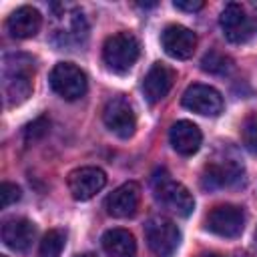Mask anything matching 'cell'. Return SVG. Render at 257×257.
Here are the masks:
<instances>
[{
    "label": "cell",
    "instance_id": "6da1fadb",
    "mask_svg": "<svg viewBox=\"0 0 257 257\" xmlns=\"http://www.w3.org/2000/svg\"><path fill=\"white\" fill-rule=\"evenodd\" d=\"M34 64L26 54H6L2 58V92L8 106L24 102L32 92Z\"/></svg>",
    "mask_w": 257,
    "mask_h": 257
},
{
    "label": "cell",
    "instance_id": "d4e9b609",
    "mask_svg": "<svg viewBox=\"0 0 257 257\" xmlns=\"http://www.w3.org/2000/svg\"><path fill=\"white\" fill-rule=\"evenodd\" d=\"M175 8L185 10V12H195L203 8V2L201 0H175Z\"/></svg>",
    "mask_w": 257,
    "mask_h": 257
},
{
    "label": "cell",
    "instance_id": "4fadbf2b",
    "mask_svg": "<svg viewBox=\"0 0 257 257\" xmlns=\"http://www.w3.org/2000/svg\"><path fill=\"white\" fill-rule=\"evenodd\" d=\"M161 44L169 56L177 60H185V58H191L197 48V34L187 26L171 24L163 30Z\"/></svg>",
    "mask_w": 257,
    "mask_h": 257
},
{
    "label": "cell",
    "instance_id": "d6986e66",
    "mask_svg": "<svg viewBox=\"0 0 257 257\" xmlns=\"http://www.w3.org/2000/svg\"><path fill=\"white\" fill-rule=\"evenodd\" d=\"M100 243L108 257H137V241L126 229H108Z\"/></svg>",
    "mask_w": 257,
    "mask_h": 257
},
{
    "label": "cell",
    "instance_id": "9c48e42d",
    "mask_svg": "<svg viewBox=\"0 0 257 257\" xmlns=\"http://www.w3.org/2000/svg\"><path fill=\"white\" fill-rule=\"evenodd\" d=\"M183 106L203 114V116H217L223 112V96L217 88L209 84H191L183 92Z\"/></svg>",
    "mask_w": 257,
    "mask_h": 257
},
{
    "label": "cell",
    "instance_id": "f1b7e54d",
    "mask_svg": "<svg viewBox=\"0 0 257 257\" xmlns=\"http://www.w3.org/2000/svg\"><path fill=\"white\" fill-rule=\"evenodd\" d=\"M255 243H257V229H255Z\"/></svg>",
    "mask_w": 257,
    "mask_h": 257
},
{
    "label": "cell",
    "instance_id": "603a6c76",
    "mask_svg": "<svg viewBox=\"0 0 257 257\" xmlns=\"http://www.w3.org/2000/svg\"><path fill=\"white\" fill-rule=\"evenodd\" d=\"M20 187L18 185H14V183H2V187H0V203H2V207L6 209V207H10L12 203H16L18 199H20Z\"/></svg>",
    "mask_w": 257,
    "mask_h": 257
},
{
    "label": "cell",
    "instance_id": "8fae6325",
    "mask_svg": "<svg viewBox=\"0 0 257 257\" xmlns=\"http://www.w3.org/2000/svg\"><path fill=\"white\" fill-rule=\"evenodd\" d=\"M66 183H68V191L72 199L88 201L106 185V175L98 167H80L68 175Z\"/></svg>",
    "mask_w": 257,
    "mask_h": 257
},
{
    "label": "cell",
    "instance_id": "7c38bea8",
    "mask_svg": "<svg viewBox=\"0 0 257 257\" xmlns=\"http://www.w3.org/2000/svg\"><path fill=\"white\" fill-rule=\"evenodd\" d=\"M141 203V187L135 181L122 183L120 187H116L104 201V209L110 217L116 219H128L137 213Z\"/></svg>",
    "mask_w": 257,
    "mask_h": 257
},
{
    "label": "cell",
    "instance_id": "f546056e",
    "mask_svg": "<svg viewBox=\"0 0 257 257\" xmlns=\"http://www.w3.org/2000/svg\"><path fill=\"white\" fill-rule=\"evenodd\" d=\"M2 257H6V255H2Z\"/></svg>",
    "mask_w": 257,
    "mask_h": 257
},
{
    "label": "cell",
    "instance_id": "83f0119b",
    "mask_svg": "<svg viewBox=\"0 0 257 257\" xmlns=\"http://www.w3.org/2000/svg\"><path fill=\"white\" fill-rule=\"evenodd\" d=\"M76 257H96L94 253H80V255H76Z\"/></svg>",
    "mask_w": 257,
    "mask_h": 257
},
{
    "label": "cell",
    "instance_id": "7402d4cb",
    "mask_svg": "<svg viewBox=\"0 0 257 257\" xmlns=\"http://www.w3.org/2000/svg\"><path fill=\"white\" fill-rule=\"evenodd\" d=\"M243 141L251 153H257V116H249L243 126Z\"/></svg>",
    "mask_w": 257,
    "mask_h": 257
},
{
    "label": "cell",
    "instance_id": "5bb4252c",
    "mask_svg": "<svg viewBox=\"0 0 257 257\" xmlns=\"http://www.w3.org/2000/svg\"><path fill=\"white\" fill-rule=\"evenodd\" d=\"M175 82V70L165 62H155L143 78V92L149 102L163 100Z\"/></svg>",
    "mask_w": 257,
    "mask_h": 257
},
{
    "label": "cell",
    "instance_id": "cb8c5ba5",
    "mask_svg": "<svg viewBox=\"0 0 257 257\" xmlns=\"http://www.w3.org/2000/svg\"><path fill=\"white\" fill-rule=\"evenodd\" d=\"M46 128H48V120L44 118V116H40V118H36L32 124H28L26 126V143H34L36 139H40L42 135H46Z\"/></svg>",
    "mask_w": 257,
    "mask_h": 257
},
{
    "label": "cell",
    "instance_id": "3957f363",
    "mask_svg": "<svg viewBox=\"0 0 257 257\" xmlns=\"http://www.w3.org/2000/svg\"><path fill=\"white\" fill-rule=\"evenodd\" d=\"M139 54H141L139 40L131 32H116L108 36L102 46V60L116 74L128 72L137 62Z\"/></svg>",
    "mask_w": 257,
    "mask_h": 257
},
{
    "label": "cell",
    "instance_id": "ba28073f",
    "mask_svg": "<svg viewBox=\"0 0 257 257\" xmlns=\"http://www.w3.org/2000/svg\"><path fill=\"white\" fill-rule=\"evenodd\" d=\"M207 229L219 237L235 239L245 229V213L237 205H217L207 215Z\"/></svg>",
    "mask_w": 257,
    "mask_h": 257
},
{
    "label": "cell",
    "instance_id": "52a82bcc",
    "mask_svg": "<svg viewBox=\"0 0 257 257\" xmlns=\"http://www.w3.org/2000/svg\"><path fill=\"white\" fill-rule=\"evenodd\" d=\"M102 120H104V126L116 135L118 139H128L135 135V128H137V114H135V108L133 104L122 96H112L104 108H102Z\"/></svg>",
    "mask_w": 257,
    "mask_h": 257
},
{
    "label": "cell",
    "instance_id": "5b68a950",
    "mask_svg": "<svg viewBox=\"0 0 257 257\" xmlns=\"http://www.w3.org/2000/svg\"><path fill=\"white\" fill-rule=\"evenodd\" d=\"M88 34V24L80 10L62 8V14H56L52 22V40L58 46H78Z\"/></svg>",
    "mask_w": 257,
    "mask_h": 257
},
{
    "label": "cell",
    "instance_id": "e0dca14e",
    "mask_svg": "<svg viewBox=\"0 0 257 257\" xmlns=\"http://www.w3.org/2000/svg\"><path fill=\"white\" fill-rule=\"evenodd\" d=\"M169 141L173 145V149L179 153V155H195L201 147V141H203V135H201V128L191 122V120H177L173 126H171V133H169Z\"/></svg>",
    "mask_w": 257,
    "mask_h": 257
},
{
    "label": "cell",
    "instance_id": "30bf717a",
    "mask_svg": "<svg viewBox=\"0 0 257 257\" xmlns=\"http://www.w3.org/2000/svg\"><path fill=\"white\" fill-rule=\"evenodd\" d=\"M219 24H221V30H223L225 38L229 42H233V44L247 42L251 38V34H253V22L247 16L245 8L241 4H237V2H229L223 8Z\"/></svg>",
    "mask_w": 257,
    "mask_h": 257
},
{
    "label": "cell",
    "instance_id": "9a60e30c",
    "mask_svg": "<svg viewBox=\"0 0 257 257\" xmlns=\"http://www.w3.org/2000/svg\"><path fill=\"white\" fill-rule=\"evenodd\" d=\"M34 235H36L34 223L24 217H10L2 223V241L12 251L24 253L32 245Z\"/></svg>",
    "mask_w": 257,
    "mask_h": 257
},
{
    "label": "cell",
    "instance_id": "4316f807",
    "mask_svg": "<svg viewBox=\"0 0 257 257\" xmlns=\"http://www.w3.org/2000/svg\"><path fill=\"white\" fill-rule=\"evenodd\" d=\"M253 24L257 26V4H255V8H253Z\"/></svg>",
    "mask_w": 257,
    "mask_h": 257
},
{
    "label": "cell",
    "instance_id": "8992f818",
    "mask_svg": "<svg viewBox=\"0 0 257 257\" xmlns=\"http://www.w3.org/2000/svg\"><path fill=\"white\" fill-rule=\"evenodd\" d=\"M50 86L52 90L62 96L64 100H76L80 96H84L88 80L86 74L72 62H58L52 70H50Z\"/></svg>",
    "mask_w": 257,
    "mask_h": 257
},
{
    "label": "cell",
    "instance_id": "2e32d148",
    "mask_svg": "<svg viewBox=\"0 0 257 257\" xmlns=\"http://www.w3.org/2000/svg\"><path fill=\"white\" fill-rule=\"evenodd\" d=\"M40 26H42V16L32 6L16 8L6 20V30L10 32L12 38H32L36 36Z\"/></svg>",
    "mask_w": 257,
    "mask_h": 257
},
{
    "label": "cell",
    "instance_id": "44dd1931",
    "mask_svg": "<svg viewBox=\"0 0 257 257\" xmlns=\"http://www.w3.org/2000/svg\"><path fill=\"white\" fill-rule=\"evenodd\" d=\"M201 68L211 74H227L233 68V60L219 50H209L201 60Z\"/></svg>",
    "mask_w": 257,
    "mask_h": 257
},
{
    "label": "cell",
    "instance_id": "ffe728a7",
    "mask_svg": "<svg viewBox=\"0 0 257 257\" xmlns=\"http://www.w3.org/2000/svg\"><path fill=\"white\" fill-rule=\"evenodd\" d=\"M64 243H66V235L64 231L60 229H50L42 241H40V247H38V257H60L62 249H64Z\"/></svg>",
    "mask_w": 257,
    "mask_h": 257
},
{
    "label": "cell",
    "instance_id": "7a4b0ae2",
    "mask_svg": "<svg viewBox=\"0 0 257 257\" xmlns=\"http://www.w3.org/2000/svg\"><path fill=\"white\" fill-rule=\"evenodd\" d=\"M153 191H155L157 201L179 217H189L195 209V199L189 193V189L173 181L163 169L157 171L153 177Z\"/></svg>",
    "mask_w": 257,
    "mask_h": 257
},
{
    "label": "cell",
    "instance_id": "ac0fdd59",
    "mask_svg": "<svg viewBox=\"0 0 257 257\" xmlns=\"http://www.w3.org/2000/svg\"><path fill=\"white\" fill-rule=\"evenodd\" d=\"M243 177V167L235 161H221V163H211L205 167L201 185L205 189H221L237 183Z\"/></svg>",
    "mask_w": 257,
    "mask_h": 257
},
{
    "label": "cell",
    "instance_id": "484cf974",
    "mask_svg": "<svg viewBox=\"0 0 257 257\" xmlns=\"http://www.w3.org/2000/svg\"><path fill=\"white\" fill-rule=\"evenodd\" d=\"M199 257H223V255H217V253H201Z\"/></svg>",
    "mask_w": 257,
    "mask_h": 257
},
{
    "label": "cell",
    "instance_id": "277c9868",
    "mask_svg": "<svg viewBox=\"0 0 257 257\" xmlns=\"http://www.w3.org/2000/svg\"><path fill=\"white\" fill-rule=\"evenodd\" d=\"M145 237H147V245L149 249L157 255V257H173L175 251L181 245V231L179 227L167 219V217H151L145 223Z\"/></svg>",
    "mask_w": 257,
    "mask_h": 257
}]
</instances>
